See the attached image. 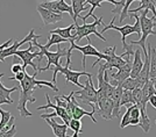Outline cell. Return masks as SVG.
<instances>
[{
    "label": "cell",
    "instance_id": "8fae6325",
    "mask_svg": "<svg viewBox=\"0 0 156 137\" xmlns=\"http://www.w3.org/2000/svg\"><path fill=\"white\" fill-rule=\"evenodd\" d=\"M34 46H33L32 43H30V46H28L27 49L25 50H18L16 52V56L21 58L22 60V71H26L27 66H32L33 70H34V73H39V66H36L34 63H33V59L36 58V57H39V51H35V52H30Z\"/></svg>",
    "mask_w": 156,
    "mask_h": 137
},
{
    "label": "cell",
    "instance_id": "cb8c5ba5",
    "mask_svg": "<svg viewBox=\"0 0 156 137\" xmlns=\"http://www.w3.org/2000/svg\"><path fill=\"white\" fill-rule=\"evenodd\" d=\"M153 95H156V88L153 81L149 80L148 83H146V85L142 87V100L143 102L148 104L149 102V99L153 97Z\"/></svg>",
    "mask_w": 156,
    "mask_h": 137
},
{
    "label": "cell",
    "instance_id": "74e56055",
    "mask_svg": "<svg viewBox=\"0 0 156 137\" xmlns=\"http://www.w3.org/2000/svg\"><path fill=\"white\" fill-rule=\"evenodd\" d=\"M11 71L13 72L14 74H16V73H19V72L22 71V65L21 64H13V66L11 67Z\"/></svg>",
    "mask_w": 156,
    "mask_h": 137
},
{
    "label": "cell",
    "instance_id": "7bdbcfd3",
    "mask_svg": "<svg viewBox=\"0 0 156 137\" xmlns=\"http://www.w3.org/2000/svg\"><path fill=\"white\" fill-rule=\"evenodd\" d=\"M155 123H156V120H155Z\"/></svg>",
    "mask_w": 156,
    "mask_h": 137
},
{
    "label": "cell",
    "instance_id": "b9f144b4",
    "mask_svg": "<svg viewBox=\"0 0 156 137\" xmlns=\"http://www.w3.org/2000/svg\"><path fill=\"white\" fill-rule=\"evenodd\" d=\"M151 2H153V4H154V6L156 7V0H151Z\"/></svg>",
    "mask_w": 156,
    "mask_h": 137
},
{
    "label": "cell",
    "instance_id": "6da1fadb",
    "mask_svg": "<svg viewBox=\"0 0 156 137\" xmlns=\"http://www.w3.org/2000/svg\"><path fill=\"white\" fill-rule=\"evenodd\" d=\"M39 73H34L33 76H29L27 73L26 78L23 79L20 86H21V92H20V98L18 101V106H16V109L19 111L20 115L22 118H30L33 116L32 111H29L27 109V102H30V104H35L36 99L34 98L33 93L35 88H41L42 86H48L50 87L52 91L58 92L57 86L54 85L51 81H46V80H37L36 76Z\"/></svg>",
    "mask_w": 156,
    "mask_h": 137
},
{
    "label": "cell",
    "instance_id": "9a60e30c",
    "mask_svg": "<svg viewBox=\"0 0 156 137\" xmlns=\"http://www.w3.org/2000/svg\"><path fill=\"white\" fill-rule=\"evenodd\" d=\"M37 12L41 15V19L43 21L44 26L51 25V23H57V22L63 20V14L52 13V12H50V11H48V9L41 6H37Z\"/></svg>",
    "mask_w": 156,
    "mask_h": 137
},
{
    "label": "cell",
    "instance_id": "2e32d148",
    "mask_svg": "<svg viewBox=\"0 0 156 137\" xmlns=\"http://www.w3.org/2000/svg\"><path fill=\"white\" fill-rule=\"evenodd\" d=\"M142 49H137L134 52V58H133V64H132V71H130V78H136L139 73L141 72L143 67L144 60L142 59Z\"/></svg>",
    "mask_w": 156,
    "mask_h": 137
},
{
    "label": "cell",
    "instance_id": "484cf974",
    "mask_svg": "<svg viewBox=\"0 0 156 137\" xmlns=\"http://www.w3.org/2000/svg\"><path fill=\"white\" fill-rule=\"evenodd\" d=\"M156 79V49L150 48V72L149 80Z\"/></svg>",
    "mask_w": 156,
    "mask_h": 137
},
{
    "label": "cell",
    "instance_id": "60d3db41",
    "mask_svg": "<svg viewBox=\"0 0 156 137\" xmlns=\"http://www.w3.org/2000/svg\"><path fill=\"white\" fill-rule=\"evenodd\" d=\"M149 104L153 106V108L156 109V95H153V97L149 99Z\"/></svg>",
    "mask_w": 156,
    "mask_h": 137
},
{
    "label": "cell",
    "instance_id": "44dd1931",
    "mask_svg": "<svg viewBox=\"0 0 156 137\" xmlns=\"http://www.w3.org/2000/svg\"><path fill=\"white\" fill-rule=\"evenodd\" d=\"M96 114V111H85V109H83L80 106H79V104H76L75 107H73V109H72V118H75V120H80V118H83V116H90V118H91L92 121L94 122V123H97V120L94 118V115Z\"/></svg>",
    "mask_w": 156,
    "mask_h": 137
},
{
    "label": "cell",
    "instance_id": "4dcf8cb0",
    "mask_svg": "<svg viewBox=\"0 0 156 137\" xmlns=\"http://www.w3.org/2000/svg\"><path fill=\"white\" fill-rule=\"evenodd\" d=\"M69 128L73 131V136L71 137H79V134L82 132V121L72 118L70 121V124H69Z\"/></svg>",
    "mask_w": 156,
    "mask_h": 137
},
{
    "label": "cell",
    "instance_id": "3957f363",
    "mask_svg": "<svg viewBox=\"0 0 156 137\" xmlns=\"http://www.w3.org/2000/svg\"><path fill=\"white\" fill-rule=\"evenodd\" d=\"M148 9H143L139 12V18H140V27H141V37L139 41H130V44H136L143 51V55L147 53V39L149 35H156V32L154 30V27L156 26V19L148 16Z\"/></svg>",
    "mask_w": 156,
    "mask_h": 137
},
{
    "label": "cell",
    "instance_id": "5b68a950",
    "mask_svg": "<svg viewBox=\"0 0 156 137\" xmlns=\"http://www.w3.org/2000/svg\"><path fill=\"white\" fill-rule=\"evenodd\" d=\"M73 97L76 100H79L80 102L86 104L92 107V111H97V90L93 86L92 77H87V80L85 81L84 87L80 91H73Z\"/></svg>",
    "mask_w": 156,
    "mask_h": 137
},
{
    "label": "cell",
    "instance_id": "603a6c76",
    "mask_svg": "<svg viewBox=\"0 0 156 137\" xmlns=\"http://www.w3.org/2000/svg\"><path fill=\"white\" fill-rule=\"evenodd\" d=\"M137 1H141V5L137 7V8H135V9L129 11V14H136L139 12L143 11V9H148V11H150L153 13L154 18L156 19V7L151 2V0H137Z\"/></svg>",
    "mask_w": 156,
    "mask_h": 137
},
{
    "label": "cell",
    "instance_id": "4fadbf2b",
    "mask_svg": "<svg viewBox=\"0 0 156 137\" xmlns=\"http://www.w3.org/2000/svg\"><path fill=\"white\" fill-rule=\"evenodd\" d=\"M148 52L144 53V63H143V67L141 72L139 73L136 78H135V81H136L137 88H142L143 86L146 85V83L149 81V72H150V48H151V44L148 42Z\"/></svg>",
    "mask_w": 156,
    "mask_h": 137
},
{
    "label": "cell",
    "instance_id": "d590c367",
    "mask_svg": "<svg viewBox=\"0 0 156 137\" xmlns=\"http://www.w3.org/2000/svg\"><path fill=\"white\" fill-rule=\"evenodd\" d=\"M16 131H18L16 125L13 124L11 129H8V130H6V131H1V132H0V137H14L15 134H16Z\"/></svg>",
    "mask_w": 156,
    "mask_h": 137
},
{
    "label": "cell",
    "instance_id": "ffe728a7",
    "mask_svg": "<svg viewBox=\"0 0 156 137\" xmlns=\"http://www.w3.org/2000/svg\"><path fill=\"white\" fill-rule=\"evenodd\" d=\"M111 2V4H113V5H115V6H119L120 5V1H117V0H86V5H91V8H90V12L86 14L85 16L82 18L83 20V23L86 22V19L89 18V16H93V12H94V9L98 8V7L101 5V2Z\"/></svg>",
    "mask_w": 156,
    "mask_h": 137
},
{
    "label": "cell",
    "instance_id": "836d02e7",
    "mask_svg": "<svg viewBox=\"0 0 156 137\" xmlns=\"http://www.w3.org/2000/svg\"><path fill=\"white\" fill-rule=\"evenodd\" d=\"M122 88L126 90V91H134L135 88H137V85H136V81H135V79L134 78H127L125 80L124 83H122Z\"/></svg>",
    "mask_w": 156,
    "mask_h": 137
},
{
    "label": "cell",
    "instance_id": "5bb4252c",
    "mask_svg": "<svg viewBox=\"0 0 156 137\" xmlns=\"http://www.w3.org/2000/svg\"><path fill=\"white\" fill-rule=\"evenodd\" d=\"M46 99H47V104H44V106H40L39 108H37V111L52 108L54 111L57 113V116L63 120L64 124H66V125L69 127L70 121L72 120V118L69 115V113L66 111V109H65V108H63V107H59V106H57L56 104H54V101H51V100H50V97H49V94H48V93H46Z\"/></svg>",
    "mask_w": 156,
    "mask_h": 137
},
{
    "label": "cell",
    "instance_id": "e575fe53",
    "mask_svg": "<svg viewBox=\"0 0 156 137\" xmlns=\"http://www.w3.org/2000/svg\"><path fill=\"white\" fill-rule=\"evenodd\" d=\"M130 111L129 108H127V111H125V114L122 115L121 122H120V129H124L126 127L130 125Z\"/></svg>",
    "mask_w": 156,
    "mask_h": 137
},
{
    "label": "cell",
    "instance_id": "277c9868",
    "mask_svg": "<svg viewBox=\"0 0 156 137\" xmlns=\"http://www.w3.org/2000/svg\"><path fill=\"white\" fill-rule=\"evenodd\" d=\"M132 16L133 18H135V23L132 26V25H126V26H114V21H115V18H113V19L111 20V23L108 26H105L103 28V30H101V34L105 33V32H107L108 29H114V30H117L119 33L121 34V43H122V46H124V49L125 51L126 50H129L132 49V46H129L127 42H126V37L130 35V34H137L139 36H141V27H140V18H139V14H132Z\"/></svg>",
    "mask_w": 156,
    "mask_h": 137
},
{
    "label": "cell",
    "instance_id": "ac0fdd59",
    "mask_svg": "<svg viewBox=\"0 0 156 137\" xmlns=\"http://www.w3.org/2000/svg\"><path fill=\"white\" fill-rule=\"evenodd\" d=\"M44 121L51 127L52 132H54V135H55L56 137H71L66 134L68 128H69L66 124H64V123L58 124L55 120H51V118H47V120H44Z\"/></svg>",
    "mask_w": 156,
    "mask_h": 137
},
{
    "label": "cell",
    "instance_id": "7c38bea8",
    "mask_svg": "<svg viewBox=\"0 0 156 137\" xmlns=\"http://www.w3.org/2000/svg\"><path fill=\"white\" fill-rule=\"evenodd\" d=\"M97 113L99 116L106 120V121H112L113 120V101L108 98H101L97 100Z\"/></svg>",
    "mask_w": 156,
    "mask_h": 137
},
{
    "label": "cell",
    "instance_id": "52a82bcc",
    "mask_svg": "<svg viewBox=\"0 0 156 137\" xmlns=\"http://www.w3.org/2000/svg\"><path fill=\"white\" fill-rule=\"evenodd\" d=\"M58 73H62L63 76L65 77V81L66 83H72V84H75V85H77L78 87H80V88H83L84 86L82 85L79 81H78V79L80 76H86V77H92V73H89V72L86 71H72L70 70V66L69 65H65V66H62L59 64L58 66H56L54 70H52V80L51 83L54 85H56V83H57V74Z\"/></svg>",
    "mask_w": 156,
    "mask_h": 137
},
{
    "label": "cell",
    "instance_id": "ba28073f",
    "mask_svg": "<svg viewBox=\"0 0 156 137\" xmlns=\"http://www.w3.org/2000/svg\"><path fill=\"white\" fill-rule=\"evenodd\" d=\"M71 44V46L69 48L70 50H73V49H76V50H78V51H80L82 53H83V60H82V65H83V71H85V63H86V56H94V57H97V60L92 64V67L93 66H96L97 64H99L100 62H101V59L103 60H106L107 59V56L105 55V53H101L100 51H98L97 49L94 48V46H92L91 43H87L86 46H77L75 42H71L70 43Z\"/></svg>",
    "mask_w": 156,
    "mask_h": 137
},
{
    "label": "cell",
    "instance_id": "1f68e13d",
    "mask_svg": "<svg viewBox=\"0 0 156 137\" xmlns=\"http://www.w3.org/2000/svg\"><path fill=\"white\" fill-rule=\"evenodd\" d=\"M57 6H58V11L61 13H68L71 18H73V11L70 5H68L64 0H57Z\"/></svg>",
    "mask_w": 156,
    "mask_h": 137
},
{
    "label": "cell",
    "instance_id": "d6a6232c",
    "mask_svg": "<svg viewBox=\"0 0 156 137\" xmlns=\"http://www.w3.org/2000/svg\"><path fill=\"white\" fill-rule=\"evenodd\" d=\"M133 1H135V0H126V4H125L124 8H122V11L120 12V18H119V22H120V23H121L125 19H127V18L129 16V6Z\"/></svg>",
    "mask_w": 156,
    "mask_h": 137
},
{
    "label": "cell",
    "instance_id": "8992f818",
    "mask_svg": "<svg viewBox=\"0 0 156 137\" xmlns=\"http://www.w3.org/2000/svg\"><path fill=\"white\" fill-rule=\"evenodd\" d=\"M92 18H94V21H93L92 23H86V22H84L82 26H77V35H76V41H75V42H79L83 37H86L87 41H89V43H91V39L89 37V35H96L98 39H100L101 41H104V42L107 41V39L103 36V34L98 33V30H97L98 26H101V25L104 27L106 26L104 23L103 16H101V18H96V16L93 15Z\"/></svg>",
    "mask_w": 156,
    "mask_h": 137
},
{
    "label": "cell",
    "instance_id": "ab89813d",
    "mask_svg": "<svg viewBox=\"0 0 156 137\" xmlns=\"http://www.w3.org/2000/svg\"><path fill=\"white\" fill-rule=\"evenodd\" d=\"M13 104L12 101H9V100L6 99L5 97L0 95V106H1V104Z\"/></svg>",
    "mask_w": 156,
    "mask_h": 137
},
{
    "label": "cell",
    "instance_id": "83f0119b",
    "mask_svg": "<svg viewBox=\"0 0 156 137\" xmlns=\"http://www.w3.org/2000/svg\"><path fill=\"white\" fill-rule=\"evenodd\" d=\"M5 76V73H0V95H2V97H5L6 99H8L9 101H12L13 102V99L11 98V93H13L18 90V87H12V88H6L5 86L2 85V83H1V78Z\"/></svg>",
    "mask_w": 156,
    "mask_h": 137
},
{
    "label": "cell",
    "instance_id": "f546056e",
    "mask_svg": "<svg viewBox=\"0 0 156 137\" xmlns=\"http://www.w3.org/2000/svg\"><path fill=\"white\" fill-rule=\"evenodd\" d=\"M12 116H13V115H12L9 111H4V109L0 108V131L2 130L7 124L9 123V121H11Z\"/></svg>",
    "mask_w": 156,
    "mask_h": 137
},
{
    "label": "cell",
    "instance_id": "d6986e66",
    "mask_svg": "<svg viewBox=\"0 0 156 137\" xmlns=\"http://www.w3.org/2000/svg\"><path fill=\"white\" fill-rule=\"evenodd\" d=\"M71 7L72 11H73V23L78 26L77 23V18H83V16H79V14L82 13L83 11L87 9L89 7L86 6V0H71Z\"/></svg>",
    "mask_w": 156,
    "mask_h": 137
},
{
    "label": "cell",
    "instance_id": "e0dca14e",
    "mask_svg": "<svg viewBox=\"0 0 156 137\" xmlns=\"http://www.w3.org/2000/svg\"><path fill=\"white\" fill-rule=\"evenodd\" d=\"M122 93H124V88H122V84H119V85L114 88L113 94H112V98L111 100L113 101V106H114V109H113V118H119L120 116V100L122 97Z\"/></svg>",
    "mask_w": 156,
    "mask_h": 137
},
{
    "label": "cell",
    "instance_id": "7402d4cb",
    "mask_svg": "<svg viewBox=\"0 0 156 137\" xmlns=\"http://www.w3.org/2000/svg\"><path fill=\"white\" fill-rule=\"evenodd\" d=\"M75 23H72L70 25L69 27H66V28H55V29H52L50 30V34H56V35H59L61 37H63V39H68L70 43L71 42H75L73 39H72V35H71V32L72 29L75 28Z\"/></svg>",
    "mask_w": 156,
    "mask_h": 137
},
{
    "label": "cell",
    "instance_id": "8d00e7d4",
    "mask_svg": "<svg viewBox=\"0 0 156 137\" xmlns=\"http://www.w3.org/2000/svg\"><path fill=\"white\" fill-rule=\"evenodd\" d=\"M27 73H28V72L21 71V72H19V73H16V74H14V77H11V78H9V80H16V81L21 83L23 79L26 78Z\"/></svg>",
    "mask_w": 156,
    "mask_h": 137
},
{
    "label": "cell",
    "instance_id": "9c48e42d",
    "mask_svg": "<svg viewBox=\"0 0 156 137\" xmlns=\"http://www.w3.org/2000/svg\"><path fill=\"white\" fill-rule=\"evenodd\" d=\"M41 37H42V35H35L34 29H30L29 34L27 35L25 39L19 41V42H18V41H15L12 46H9L8 48L4 49V50L1 51V53H0V62L5 63V58L8 57V56H15V55H16V52H18V50H19V48L21 46L26 44L27 42H32L34 39H41Z\"/></svg>",
    "mask_w": 156,
    "mask_h": 137
},
{
    "label": "cell",
    "instance_id": "f1b7e54d",
    "mask_svg": "<svg viewBox=\"0 0 156 137\" xmlns=\"http://www.w3.org/2000/svg\"><path fill=\"white\" fill-rule=\"evenodd\" d=\"M69 41L68 39H63V37H61L59 35H56V34H50V39H49V41H48V43H47L46 46H44V48H46L47 50H49V48L51 46H54V44H61V43H68Z\"/></svg>",
    "mask_w": 156,
    "mask_h": 137
},
{
    "label": "cell",
    "instance_id": "4316f807",
    "mask_svg": "<svg viewBox=\"0 0 156 137\" xmlns=\"http://www.w3.org/2000/svg\"><path fill=\"white\" fill-rule=\"evenodd\" d=\"M132 104H135V101H134V98H133V93H132V91L124 90L122 97H121V100H120V107L121 106H126L128 108Z\"/></svg>",
    "mask_w": 156,
    "mask_h": 137
},
{
    "label": "cell",
    "instance_id": "f35d334b",
    "mask_svg": "<svg viewBox=\"0 0 156 137\" xmlns=\"http://www.w3.org/2000/svg\"><path fill=\"white\" fill-rule=\"evenodd\" d=\"M12 42H13V39H8V41H6L5 43H2V44L0 46V53H1V51H2L4 49H6V48H8V46H11Z\"/></svg>",
    "mask_w": 156,
    "mask_h": 137
},
{
    "label": "cell",
    "instance_id": "30bf717a",
    "mask_svg": "<svg viewBox=\"0 0 156 137\" xmlns=\"http://www.w3.org/2000/svg\"><path fill=\"white\" fill-rule=\"evenodd\" d=\"M117 46H113L110 48H106L103 53L107 56V59L105 60L104 67L106 70H113V69H121L122 66L126 65V59H124L121 56H118L115 53Z\"/></svg>",
    "mask_w": 156,
    "mask_h": 137
},
{
    "label": "cell",
    "instance_id": "d4e9b609",
    "mask_svg": "<svg viewBox=\"0 0 156 137\" xmlns=\"http://www.w3.org/2000/svg\"><path fill=\"white\" fill-rule=\"evenodd\" d=\"M130 111V125H140V121H141V113L136 104H132L128 107Z\"/></svg>",
    "mask_w": 156,
    "mask_h": 137
},
{
    "label": "cell",
    "instance_id": "7a4b0ae2",
    "mask_svg": "<svg viewBox=\"0 0 156 137\" xmlns=\"http://www.w3.org/2000/svg\"><path fill=\"white\" fill-rule=\"evenodd\" d=\"M30 43H32L34 46H37L40 49L39 57H37V63H39V64H41L43 57H47V59H48V63H47L46 67H39V73L43 71H49L51 66H55V67L58 66L59 64H61V63H59V59L61 58H66V64H65V65L70 66V64H71L72 51L69 48L62 49L59 46H57V51L51 52V51H49V50H47L46 48H44V46L40 44L39 42H37V39H34Z\"/></svg>",
    "mask_w": 156,
    "mask_h": 137
}]
</instances>
